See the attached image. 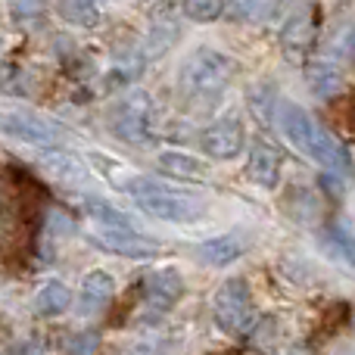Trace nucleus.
<instances>
[{
    "mask_svg": "<svg viewBox=\"0 0 355 355\" xmlns=\"http://www.w3.org/2000/svg\"><path fill=\"white\" fill-rule=\"evenodd\" d=\"M119 184H122V190L147 215L172 221V225H187V221H196L206 212V206L196 196H187L175 187H166V184L153 181V178H122Z\"/></svg>",
    "mask_w": 355,
    "mask_h": 355,
    "instance_id": "nucleus-1",
    "label": "nucleus"
},
{
    "mask_svg": "<svg viewBox=\"0 0 355 355\" xmlns=\"http://www.w3.org/2000/svg\"><path fill=\"white\" fill-rule=\"evenodd\" d=\"M234 75H237V62L231 56L212 47H200L181 62L178 85H181L184 97L190 100H215L218 94H225Z\"/></svg>",
    "mask_w": 355,
    "mask_h": 355,
    "instance_id": "nucleus-2",
    "label": "nucleus"
},
{
    "mask_svg": "<svg viewBox=\"0 0 355 355\" xmlns=\"http://www.w3.org/2000/svg\"><path fill=\"white\" fill-rule=\"evenodd\" d=\"M110 128L128 147H150L159 137V112L147 91L125 94L110 112Z\"/></svg>",
    "mask_w": 355,
    "mask_h": 355,
    "instance_id": "nucleus-3",
    "label": "nucleus"
},
{
    "mask_svg": "<svg viewBox=\"0 0 355 355\" xmlns=\"http://www.w3.org/2000/svg\"><path fill=\"white\" fill-rule=\"evenodd\" d=\"M212 315L215 324L231 337H243L256 327V306H252L250 284L243 277H227L212 300Z\"/></svg>",
    "mask_w": 355,
    "mask_h": 355,
    "instance_id": "nucleus-4",
    "label": "nucleus"
},
{
    "mask_svg": "<svg viewBox=\"0 0 355 355\" xmlns=\"http://www.w3.org/2000/svg\"><path fill=\"white\" fill-rule=\"evenodd\" d=\"M0 131L19 144H31V147H56L62 141L60 125L31 116V112H0Z\"/></svg>",
    "mask_w": 355,
    "mask_h": 355,
    "instance_id": "nucleus-5",
    "label": "nucleus"
},
{
    "mask_svg": "<svg viewBox=\"0 0 355 355\" xmlns=\"http://www.w3.org/2000/svg\"><path fill=\"white\" fill-rule=\"evenodd\" d=\"M91 240L100 250L112 252V256H125V259H153L156 252H159L156 240L137 234L131 225H122V227L91 225Z\"/></svg>",
    "mask_w": 355,
    "mask_h": 355,
    "instance_id": "nucleus-6",
    "label": "nucleus"
},
{
    "mask_svg": "<svg viewBox=\"0 0 355 355\" xmlns=\"http://www.w3.org/2000/svg\"><path fill=\"white\" fill-rule=\"evenodd\" d=\"M181 293L184 277L178 275V268H159L153 275H147V281H144V318L156 321L166 312H172Z\"/></svg>",
    "mask_w": 355,
    "mask_h": 355,
    "instance_id": "nucleus-7",
    "label": "nucleus"
},
{
    "mask_svg": "<svg viewBox=\"0 0 355 355\" xmlns=\"http://www.w3.org/2000/svg\"><path fill=\"white\" fill-rule=\"evenodd\" d=\"M243 137H246V131H243L240 119H221V122L202 128L196 144H200V150L209 159L225 162V159H234V156L243 150Z\"/></svg>",
    "mask_w": 355,
    "mask_h": 355,
    "instance_id": "nucleus-8",
    "label": "nucleus"
},
{
    "mask_svg": "<svg viewBox=\"0 0 355 355\" xmlns=\"http://www.w3.org/2000/svg\"><path fill=\"white\" fill-rule=\"evenodd\" d=\"M306 156H312L318 166H324L327 172L337 178H352V172H355V162H352L349 150H346V144L337 141V137L327 128H321L318 122H315V128H312V141H309Z\"/></svg>",
    "mask_w": 355,
    "mask_h": 355,
    "instance_id": "nucleus-9",
    "label": "nucleus"
},
{
    "mask_svg": "<svg viewBox=\"0 0 355 355\" xmlns=\"http://www.w3.org/2000/svg\"><path fill=\"white\" fill-rule=\"evenodd\" d=\"M275 119H277V128H281V135L287 137L290 144H293L300 153H306L309 150V141H312V116H309L302 106L296 103H281L275 110Z\"/></svg>",
    "mask_w": 355,
    "mask_h": 355,
    "instance_id": "nucleus-10",
    "label": "nucleus"
},
{
    "mask_svg": "<svg viewBox=\"0 0 355 355\" xmlns=\"http://www.w3.org/2000/svg\"><path fill=\"white\" fill-rule=\"evenodd\" d=\"M246 175L265 190H275L281 181V156L271 144H252L250 150V162H246Z\"/></svg>",
    "mask_w": 355,
    "mask_h": 355,
    "instance_id": "nucleus-11",
    "label": "nucleus"
},
{
    "mask_svg": "<svg viewBox=\"0 0 355 355\" xmlns=\"http://www.w3.org/2000/svg\"><path fill=\"white\" fill-rule=\"evenodd\" d=\"M116 296V281L106 271H91L81 281V293H78V309L81 315H97L100 309H106Z\"/></svg>",
    "mask_w": 355,
    "mask_h": 355,
    "instance_id": "nucleus-12",
    "label": "nucleus"
},
{
    "mask_svg": "<svg viewBox=\"0 0 355 355\" xmlns=\"http://www.w3.org/2000/svg\"><path fill=\"white\" fill-rule=\"evenodd\" d=\"M243 256V237L237 234H221V237L202 240L200 243V259L212 268H221V265H231Z\"/></svg>",
    "mask_w": 355,
    "mask_h": 355,
    "instance_id": "nucleus-13",
    "label": "nucleus"
},
{
    "mask_svg": "<svg viewBox=\"0 0 355 355\" xmlns=\"http://www.w3.org/2000/svg\"><path fill=\"white\" fill-rule=\"evenodd\" d=\"M69 306H72V290L62 281L41 284V290L35 293V312L41 315V318H56V315H62Z\"/></svg>",
    "mask_w": 355,
    "mask_h": 355,
    "instance_id": "nucleus-14",
    "label": "nucleus"
},
{
    "mask_svg": "<svg viewBox=\"0 0 355 355\" xmlns=\"http://www.w3.org/2000/svg\"><path fill=\"white\" fill-rule=\"evenodd\" d=\"M309 85L318 94L321 100H331L334 94H340V85H343V72H340L337 60H318L309 69Z\"/></svg>",
    "mask_w": 355,
    "mask_h": 355,
    "instance_id": "nucleus-15",
    "label": "nucleus"
},
{
    "mask_svg": "<svg viewBox=\"0 0 355 355\" xmlns=\"http://www.w3.org/2000/svg\"><path fill=\"white\" fill-rule=\"evenodd\" d=\"M159 168L166 175H172L178 178V181H206V166H202L200 159H193V156H187V153H159Z\"/></svg>",
    "mask_w": 355,
    "mask_h": 355,
    "instance_id": "nucleus-16",
    "label": "nucleus"
},
{
    "mask_svg": "<svg viewBox=\"0 0 355 355\" xmlns=\"http://www.w3.org/2000/svg\"><path fill=\"white\" fill-rule=\"evenodd\" d=\"M100 10H103L100 0H60V16L72 25H85V28L100 22Z\"/></svg>",
    "mask_w": 355,
    "mask_h": 355,
    "instance_id": "nucleus-17",
    "label": "nucleus"
},
{
    "mask_svg": "<svg viewBox=\"0 0 355 355\" xmlns=\"http://www.w3.org/2000/svg\"><path fill=\"white\" fill-rule=\"evenodd\" d=\"M175 37H178V22H175L172 16H159V19L153 22V28H150L147 47H144V60H147V56L166 53V50L175 44Z\"/></svg>",
    "mask_w": 355,
    "mask_h": 355,
    "instance_id": "nucleus-18",
    "label": "nucleus"
},
{
    "mask_svg": "<svg viewBox=\"0 0 355 355\" xmlns=\"http://www.w3.org/2000/svg\"><path fill=\"white\" fill-rule=\"evenodd\" d=\"M327 243L334 246V252H337L343 262H349L355 268V231L346 225H331V231H327Z\"/></svg>",
    "mask_w": 355,
    "mask_h": 355,
    "instance_id": "nucleus-19",
    "label": "nucleus"
},
{
    "mask_svg": "<svg viewBox=\"0 0 355 355\" xmlns=\"http://www.w3.org/2000/svg\"><path fill=\"white\" fill-rule=\"evenodd\" d=\"M315 37V28H312V19L309 16H296L293 22L287 25V31H284V47H296V50H306L309 44H312Z\"/></svg>",
    "mask_w": 355,
    "mask_h": 355,
    "instance_id": "nucleus-20",
    "label": "nucleus"
},
{
    "mask_svg": "<svg viewBox=\"0 0 355 355\" xmlns=\"http://www.w3.org/2000/svg\"><path fill=\"white\" fill-rule=\"evenodd\" d=\"M47 168L53 172L56 178H62V181H78V178H85V166H81L75 156H69V153H53V156H47Z\"/></svg>",
    "mask_w": 355,
    "mask_h": 355,
    "instance_id": "nucleus-21",
    "label": "nucleus"
},
{
    "mask_svg": "<svg viewBox=\"0 0 355 355\" xmlns=\"http://www.w3.org/2000/svg\"><path fill=\"white\" fill-rule=\"evenodd\" d=\"M184 12L193 22H215L225 12V0H184Z\"/></svg>",
    "mask_w": 355,
    "mask_h": 355,
    "instance_id": "nucleus-22",
    "label": "nucleus"
},
{
    "mask_svg": "<svg viewBox=\"0 0 355 355\" xmlns=\"http://www.w3.org/2000/svg\"><path fill=\"white\" fill-rule=\"evenodd\" d=\"M250 103H252V110H256V116L262 119V122H271V119H275V87L259 85L256 91L250 94Z\"/></svg>",
    "mask_w": 355,
    "mask_h": 355,
    "instance_id": "nucleus-23",
    "label": "nucleus"
},
{
    "mask_svg": "<svg viewBox=\"0 0 355 355\" xmlns=\"http://www.w3.org/2000/svg\"><path fill=\"white\" fill-rule=\"evenodd\" d=\"M100 346V334L97 331H78L66 340V352L69 355H94Z\"/></svg>",
    "mask_w": 355,
    "mask_h": 355,
    "instance_id": "nucleus-24",
    "label": "nucleus"
},
{
    "mask_svg": "<svg viewBox=\"0 0 355 355\" xmlns=\"http://www.w3.org/2000/svg\"><path fill=\"white\" fill-rule=\"evenodd\" d=\"M47 3L50 0H10V12H12V19H19V22H31V19L44 16Z\"/></svg>",
    "mask_w": 355,
    "mask_h": 355,
    "instance_id": "nucleus-25",
    "label": "nucleus"
},
{
    "mask_svg": "<svg viewBox=\"0 0 355 355\" xmlns=\"http://www.w3.org/2000/svg\"><path fill=\"white\" fill-rule=\"evenodd\" d=\"M340 62H355V25H346L337 35V47H334Z\"/></svg>",
    "mask_w": 355,
    "mask_h": 355,
    "instance_id": "nucleus-26",
    "label": "nucleus"
},
{
    "mask_svg": "<svg viewBox=\"0 0 355 355\" xmlns=\"http://www.w3.org/2000/svg\"><path fill=\"white\" fill-rule=\"evenodd\" d=\"M225 10H227V16H231L234 22H243V19H250V16H256L259 12V0H231Z\"/></svg>",
    "mask_w": 355,
    "mask_h": 355,
    "instance_id": "nucleus-27",
    "label": "nucleus"
},
{
    "mask_svg": "<svg viewBox=\"0 0 355 355\" xmlns=\"http://www.w3.org/2000/svg\"><path fill=\"white\" fill-rule=\"evenodd\" d=\"M10 355H41L37 349H31V346H19V349H12Z\"/></svg>",
    "mask_w": 355,
    "mask_h": 355,
    "instance_id": "nucleus-28",
    "label": "nucleus"
}]
</instances>
